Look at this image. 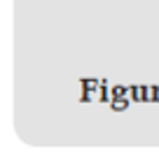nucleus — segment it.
I'll return each mask as SVG.
<instances>
[{
    "mask_svg": "<svg viewBox=\"0 0 159 156\" xmlns=\"http://www.w3.org/2000/svg\"><path fill=\"white\" fill-rule=\"evenodd\" d=\"M112 107H115V110H124V107H126V100H115Z\"/></svg>",
    "mask_w": 159,
    "mask_h": 156,
    "instance_id": "1",
    "label": "nucleus"
}]
</instances>
